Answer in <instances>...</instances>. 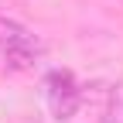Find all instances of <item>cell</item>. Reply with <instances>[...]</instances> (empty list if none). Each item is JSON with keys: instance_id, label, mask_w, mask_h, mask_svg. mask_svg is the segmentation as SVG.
<instances>
[{"instance_id": "cell-1", "label": "cell", "mask_w": 123, "mask_h": 123, "mask_svg": "<svg viewBox=\"0 0 123 123\" xmlns=\"http://www.w3.org/2000/svg\"><path fill=\"white\" fill-rule=\"evenodd\" d=\"M44 51V44L38 34H31V31L17 21H7V17H0V55L7 58V65H31L38 55Z\"/></svg>"}, {"instance_id": "cell-2", "label": "cell", "mask_w": 123, "mask_h": 123, "mask_svg": "<svg viewBox=\"0 0 123 123\" xmlns=\"http://www.w3.org/2000/svg\"><path fill=\"white\" fill-rule=\"evenodd\" d=\"M44 96H48V106L58 120H68L79 110V89H75L68 72H51L44 82Z\"/></svg>"}, {"instance_id": "cell-3", "label": "cell", "mask_w": 123, "mask_h": 123, "mask_svg": "<svg viewBox=\"0 0 123 123\" xmlns=\"http://www.w3.org/2000/svg\"><path fill=\"white\" fill-rule=\"evenodd\" d=\"M103 123H123V99H113V106L106 110Z\"/></svg>"}]
</instances>
